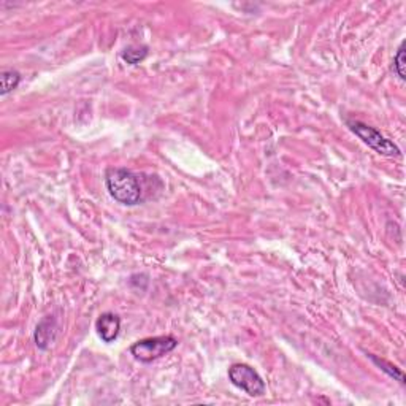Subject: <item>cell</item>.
<instances>
[{
    "mask_svg": "<svg viewBox=\"0 0 406 406\" xmlns=\"http://www.w3.org/2000/svg\"><path fill=\"white\" fill-rule=\"evenodd\" d=\"M105 186L116 202L127 207L138 205L143 200L140 177L127 168H108L105 173Z\"/></svg>",
    "mask_w": 406,
    "mask_h": 406,
    "instance_id": "obj_1",
    "label": "cell"
},
{
    "mask_svg": "<svg viewBox=\"0 0 406 406\" xmlns=\"http://www.w3.org/2000/svg\"><path fill=\"white\" fill-rule=\"evenodd\" d=\"M346 124L349 127V131L356 133V135L361 138V140L368 145L372 150L376 151L381 156H387V157H400V148L395 145L394 142H390L389 138H385L381 132L376 131V128L365 124L362 121L357 120H348Z\"/></svg>",
    "mask_w": 406,
    "mask_h": 406,
    "instance_id": "obj_2",
    "label": "cell"
},
{
    "mask_svg": "<svg viewBox=\"0 0 406 406\" xmlns=\"http://www.w3.org/2000/svg\"><path fill=\"white\" fill-rule=\"evenodd\" d=\"M178 346V340L170 335L163 337H154V338H145L132 344L131 352L137 361L150 363L153 361H157L166 356V354L172 352L174 348Z\"/></svg>",
    "mask_w": 406,
    "mask_h": 406,
    "instance_id": "obj_3",
    "label": "cell"
},
{
    "mask_svg": "<svg viewBox=\"0 0 406 406\" xmlns=\"http://www.w3.org/2000/svg\"><path fill=\"white\" fill-rule=\"evenodd\" d=\"M229 379L235 387L245 390L251 397H262L265 394V383L253 367L246 363H234L229 368Z\"/></svg>",
    "mask_w": 406,
    "mask_h": 406,
    "instance_id": "obj_4",
    "label": "cell"
},
{
    "mask_svg": "<svg viewBox=\"0 0 406 406\" xmlns=\"http://www.w3.org/2000/svg\"><path fill=\"white\" fill-rule=\"evenodd\" d=\"M95 330L105 343H113L120 335L121 319L115 313H104L95 321Z\"/></svg>",
    "mask_w": 406,
    "mask_h": 406,
    "instance_id": "obj_5",
    "label": "cell"
},
{
    "mask_svg": "<svg viewBox=\"0 0 406 406\" xmlns=\"http://www.w3.org/2000/svg\"><path fill=\"white\" fill-rule=\"evenodd\" d=\"M56 335H58V322L54 316H46L35 328V344L40 349H48L56 340Z\"/></svg>",
    "mask_w": 406,
    "mask_h": 406,
    "instance_id": "obj_6",
    "label": "cell"
},
{
    "mask_svg": "<svg viewBox=\"0 0 406 406\" xmlns=\"http://www.w3.org/2000/svg\"><path fill=\"white\" fill-rule=\"evenodd\" d=\"M0 81H2V91H0V94L7 95L8 92L16 89L19 83H21V75H19V71L13 69L3 70L2 74H0Z\"/></svg>",
    "mask_w": 406,
    "mask_h": 406,
    "instance_id": "obj_7",
    "label": "cell"
},
{
    "mask_svg": "<svg viewBox=\"0 0 406 406\" xmlns=\"http://www.w3.org/2000/svg\"><path fill=\"white\" fill-rule=\"evenodd\" d=\"M148 56V46H128L127 49L122 51L121 58L126 60L127 64L137 65L140 64L142 60H145Z\"/></svg>",
    "mask_w": 406,
    "mask_h": 406,
    "instance_id": "obj_8",
    "label": "cell"
},
{
    "mask_svg": "<svg viewBox=\"0 0 406 406\" xmlns=\"http://www.w3.org/2000/svg\"><path fill=\"white\" fill-rule=\"evenodd\" d=\"M368 357L372 359V361H373L374 363H376L378 367L383 370V372L387 373L390 378L397 379V381H400L402 384H405V376H403V372H402V370L397 368V367H395V365H392V363H389L387 361H384V359H379V357H376V356H372V354H370Z\"/></svg>",
    "mask_w": 406,
    "mask_h": 406,
    "instance_id": "obj_9",
    "label": "cell"
},
{
    "mask_svg": "<svg viewBox=\"0 0 406 406\" xmlns=\"http://www.w3.org/2000/svg\"><path fill=\"white\" fill-rule=\"evenodd\" d=\"M394 70L395 74L400 76V80H405V42L400 45V48L397 51L394 58Z\"/></svg>",
    "mask_w": 406,
    "mask_h": 406,
    "instance_id": "obj_10",
    "label": "cell"
}]
</instances>
